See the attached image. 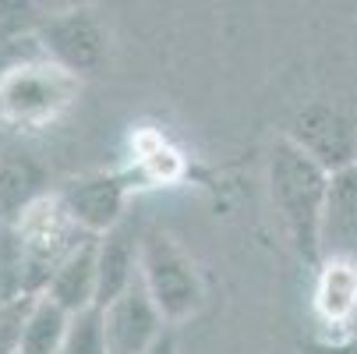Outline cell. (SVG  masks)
<instances>
[{
    "instance_id": "obj_20",
    "label": "cell",
    "mask_w": 357,
    "mask_h": 354,
    "mask_svg": "<svg viewBox=\"0 0 357 354\" xmlns=\"http://www.w3.org/2000/svg\"><path fill=\"white\" fill-rule=\"evenodd\" d=\"M36 4H39L46 15H57V11H68V8H82L85 0H36Z\"/></svg>"
},
{
    "instance_id": "obj_1",
    "label": "cell",
    "mask_w": 357,
    "mask_h": 354,
    "mask_svg": "<svg viewBox=\"0 0 357 354\" xmlns=\"http://www.w3.org/2000/svg\"><path fill=\"white\" fill-rule=\"evenodd\" d=\"M329 174L308 149H301L290 135L276 138L266 160V181H269V202L283 223L287 241L294 251L319 266V223L329 191Z\"/></svg>"
},
{
    "instance_id": "obj_6",
    "label": "cell",
    "mask_w": 357,
    "mask_h": 354,
    "mask_svg": "<svg viewBox=\"0 0 357 354\" xmlns=\"http://www.w3.org/2000/svg\"><path fill=\"white\" fill-rule=\"evenodd\" d=\"M290 138L301 149H308L326 170L357 163V117H350L340 107H329V103L304 107L294 117Z\"/></svg>"
},
{
    "instance_id": "obj_11",
    "label": "cell",
    "mask_w": 357,
    "mask_h": 354,
    "mask_svg": "<svg viewBox=\"0 0 357 354\" xmlns=\"http://www.w3.org/2000/svg\"><path fill=\"white\" fill-rule=\"evenodd\" d=\"M50 191L43 163L22 149H0V223H15L36 198Z\"/></svg>"
},
{
    "instance_id": "obj_5",
    "label": "cell",
    "mask_w": 357,
    "mask_h": 354,
    "mask_svg": "<svg viewBox=\"0 0 357 354\" xmlns=\"http://www.w3.org/2000/svg\"><path fill=\"white\" fill-rule=\"evenodd\" d=\"M36 39L50 61H57L61 68H68L75 75L99 71L107 61V32L85 4L46 15Z\"/></svg>"
},
{
    "instance_id": "obj_19",
    "label": "cell",
    "mask_w": 357,
    "mask_h": 354,
    "mask_svg": "<svg viewBox=\"0 0 357 354\" xmlns=\"http://www.w3.org/2000/svg\"><path fill=\"white\" fill-rule=\"evenodd\" d=\"M142 354H177V337H174V330H167L163 337H156Z\"/></svg>"
},
{
    "instance_id": "obj_8",
    "label": "cell",
    "mask_w": 357,
    "mask_h": 354,
    "mask_svg": "<svg viewBox=\"0 0 357 354\" xmlns=\"http://www.w3.org/2000/svg\"><path fill=\"white\" fill-rule=\"evenodd\" d=\"M61 202L68 206V213L78 220L82 230L89 234H103L114 223H121L124 213V202H128V184L117 174H82L71 177L57 188Z\"/></svg>"
},
{
    "instance_id": "obj_9",
    "label": "cell",
    "mask_w": 357,
    "mask_h": 354,
    "mask_svg": "<svg viewBox=\"0 0 357 354\" xmlns=\"http://www.w3.org/2000/svg\"><path fill=\"white\" fill-rule=\"evenodd\" d=\"M322 259L357 263V163L329 174L319 223V263Z\"/></svg>"
},
{
    "instance_id": "obj_17",
    "label": "cell",
    "mask_w": 357,
    "mask_h": 354,
    "mask_svg": "<svg viewBox=\"0 0 357 354\" xmlns=\"http://www.w3.org/2000/svg\"><path fill=\"white\" fill-rule=\"evenodd\" d=\"M29 301H32V294H15L8 301H0V354H18Z\"/></svg>"
},
{
    "instance_id": "obj_14",
    "label": "cell",
    "mask_w": 357,
    "mask_h": 354,
    "mask_svg": "<svg viewBox=\"0 0 357 354\" xmlns=\"http://www.w3.org/2000/svg\"><path fill=\"white\" fill-rule=\"evenodd\" d=\"M68 323H71V312L61 301H54L50 294H32L25 323H22L18 354H64Z\"/></svg>"
},
{
    "instance_id": "obj_16",
    "label": "cell",
    "mask_w": 357,
    "mask_h": 354,
    "mask_svg": "<svg viewBox=\"0 0 357 354\" xmlns=\"http://www.w3.org/2000/svg\"><path fill=\"white\" fill-rule=\"evenodd\" d=\"M46 11L36 0H0V39H32Z\"/></svg>"
},
{
    "instance_id": "obj_10",
    "label": "cell",
    "mask_w": 357,
    "mask_h": 354,
    "mask_svg": "<svg viewBox=\"0 0 357 354\" xmlns=\"http://www.w3.org/2000/svg\"><path fill=\"white\" fill-rule=\"evenodd\" d=\"M142 237L145 230L138 227V220L128 216L96 237V266H99L96 305H110L117 294H124L142 276Z\"/></svg>"
},
{
    "instance_id": "obj_3",
    "label": "cell",
    "mask_w": 357,
    "mask_h": 354,
    "mask_svg": "<svg viewBox=\"0 0 357 354\" xmlns=\"http://www.w3.org/2000/svg\"><path fill=\"white\" fill-rule=\"evenodd\" d=\"M15 244H18V266H22V290L43 294L50 276L71 251L89 237V230L78 227V220L68 213L57 191H46L11 223Z\"/></svg>"
},
{
    "instance_id": "obj_13",
    "label": "cell",
    "mask_w": 357,
    "mask_h": 354,
    "mask_svg": "<svg viewBox=\"0 0 357 354\" xmlns=\"http://www.w3.org/2000/svg\"><path fill=\"white\" fill-rule=\"evenodd\" d=\"M96 237L99 234H89L71 256L57 266V273L50 276L46 290L54 301H61V305L68 312H78V309H89L96 305V290H99V266H96Z\"/></svg>"
},
{
    "instance_id": "obj_2",
    "label": "cell",
    "mask_w": 357,
    "mask_h": 354,
    "mask_svg": "<svg viewBox=\"0 0 357 354\" xmlns=\"http://www.w3.org/2000/svg\"><path fill=\"white\" fill-rule=\"evenodd\" d=\"M75 99V71L46 54L22 57L0 75V128L36 131L54 124Z\"/></svg>"
},
{
    "instance_id": "obj_7",
    "label": "cell",
    "mask_w": 357,
    "mask_h": 354,
    "mask_svg": "<svg viewBox=\"0 0 357 354\" xmlns=\"http://www.w3.org/2000/svg\"><path fill=\"white\" fill-rule=\"evenodd\" d=\"M103 316H107L110 354H142L152 340L170 330L163 309L156 305V297L149 294L142 276L124 294H117L110 305H103Z\"/></svg>"
},
{
    "instance_id": "obj_18",
    "label": "cell",
    "mask_w": 357,
    "mask_h": 354,
    "mask_svg": "<svg viewBox=\"0 0 357 354\" xmlns=\"http://www.w3.org/2000/svg\"><path fill=\"white\" fill-rule=\"evenodd\" d=\"M304 354H357V337L350 340H326V344H308Z\"/></svg>"
},
{
    "instance_id": "obj_4",
    "label": "cell",
    "mask_w": 357,
    "mask_h": 354,
    "mask_svg": "<svg viewBox=\"0 0 357 354\" xmlns=\"http://www.w3.org/2000/svg\"><path fill=\"white\" fill-rule=\"evenodd\" d=\"M142 280L170 326L191 319L206 301V283L195 259L163 230H145L142 237Z\"/></svg>"
},
{
    "instance_id": "obj_15",
    "label": "cell",
    "mask_w": 357,
    "mask_h": 354,
    "mask_svg": "<svg viewBox=\"0 0 357 354\" xmlns=\"http://www.w3.org/2000/svg\"><path fill=\"white\" fill-rule=\"evenodd\" d=\"M64 354H110L103 305H89V309L71 312L68 337H64Z\"/></svg>"
},
{
    "instance_id": "obj_12",
    "label": "cell",
    "mask_w": 357,
    "mask_h": 354,
    "mask_svg": "<svg viewBox=\"0 0 357 354\" xmlns=\"http://www.w3.org/2000/svg\"><path fill=\"white\" fill-rule=\"evenodd\" d=\"M315 280V316L322 326H357V263L347 259H322Z\"/></svg>"
}]
</instances>
